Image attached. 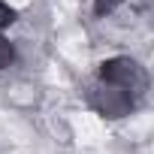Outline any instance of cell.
Here are the masks:
<instances>
[{
	"label": "cell",
	"instance_id": "3957f363",
	"mask_svg": "<svg viewBox=\"0 0 154 154\" xmlns=\"http://www.w3.org/2000/svg\"><path fill=\"white\" fill-rule=\"evenodd\" d=\"M12 60H15V48H12V42L0 36V69H6Z\"/></svg>",
	"mask_w": 154,
	"mask_h": 154
},
{
	"label": "cell",
	"instance_id": "6da1fadb",
	"mask_svg": "<svg viewBox=\"0 0 154 154\" xmlns=\"http://www.w3.org/2000/svg\"><path fill=\"white\" fill-rule=\"evenodd\" d=\"M100 79H103V82H112V85H118V88H124L130 97H139V94L148 88V72H145V66H139L133 57H109V60H103Z\"/></svg>",
	"mask_w": 154,
	"mask_h": 154
},
{
	"label": "cell",
	"instance_id": "5b68a950",
	"mask_svg": "<svg viewBox=\"0 0 154 154\" xmlns=\"http://www.w3.org/2000/svg\"><path fill=\"white\" fill-rule=\"evenodd\" d=\"M118 3H121V0H94V9H97V15H106V12H112Z\"/></svg>",
	"mask_w": 154,
	"mask_h": 154
},
{
	"label": "cell",
	"instance_id": "7a4b0ae2",
	"mask_svg": "<svg viewBox=\"0 0 154 154\" xmlns=\"http://www.w3.org/2000/svg\"><path fill=\"white\" fill-rule=\"evenodd\" d=\"M91 106H94L103 118H124V115H130V109H133V97H130L124 88H118V85L100 79V82L91 88Z\"/></svg>",
	"mask_w": 154,
	"mask_h": 154
},
{
	"label": "cell",
	"instance_id": "277c9868",
	"mask_svg": "<svg viewBox=\"0 0 154 154\" xmlns=\"http://www.w3.org/2000/svg\"><path fill=\"white\" fill-rule=\"evenodd\" d=\"M12 21H15V9H9L3 0H0V30H3V27H9Z\"/></svg>",
	"mask_w": 154,
	"mask_h": 154
}]
</instances>
